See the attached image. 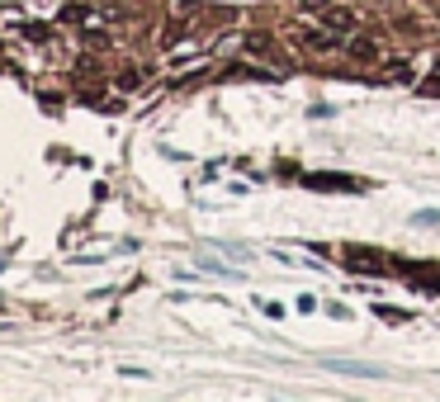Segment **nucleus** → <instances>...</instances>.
<instances>
[{
	"instance_id": "f257e3e1",
	"label": "nucleus",
	"mask_w": 440,
	"mask_h": 402,
	"mask_svg": "<svg viewBox=\"0 0 440 402\" xmlns=\"http://www.w3.org/2000/svg\"><path fill=\"white\" fill-rule=\"evenodd\" d=\"M308 189H332V194H360V180L350 175H303Z\"/></svg>"
},
{
	"instance_id": "20e7f679",
	"label": "nucleus",
	"mask_w": 440,
	"mask_h": 402,
	"mask_svg": "<svg viewBox=\"0 0 440 402\" xmlns=\"http://www.w3.org/2000/svg\"><path fill=\"white\" fill-rule=\"evenodd\" d=\"M303 5H308V10H317V5H327V0H303Z\"/></svg>"
},
{
	"instance_id": "f03ea898",
	"label": "nucleus",
	"mask_w": 440,
	"mask_h": 402,
	"mask_svg": "<svg viewBox=\"0 0 440 402\" xmlns=\"http://www.w3.org/2000/svg\"><path fill=\"white\" fill-rule=\"evenodd\" d=\"M327 369H337V374H355V378H384L379 365H369V360H322Z\"/></svg>"
},
{
	"instance_id": "7ed1b4c3",
	"label": "nucleus",
	"mask_w": 440,
	"mask_h": 402,
	"mask_svg": "<svg viewBox=\"0 0 440 402\" xmlns=\"http://www.w3.org/2000/svg\"><path fill=\"white\" fill-rule=\"evenodd\" d=\"M412 222H416V227H436V222H440V209H416Z\"/></svg>"
}]
</instances>
